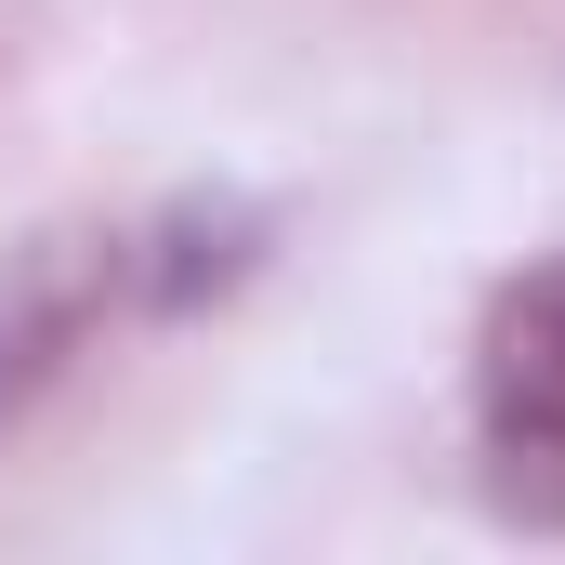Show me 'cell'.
I'll use <instances>...</instances> for the list:
<instances>
[{
	"label": "cell",
	"instance_id": "7a4b0ae2",
	"mask_svg": "<svg viewBox=\"0 0 565 565\" xmlns=\"http://www.w3.org/2000/svg\"><path fill=\"white\" fill-rule=\"evenodd\" d=\"M473 487L500 526L565 540V250L487 289L473 329Z\"/></svg>",
	"mask_w": 565,
	"mask_h": 565
},
{
	"label": "cell",
	"instance_id": "6da1fadb",
	"mask_svg": "<svg viewBox=\"0 0 565 565\" xmlns=\"http://www.w3.org/2000/svg\"><path fill=\"white\" fill-rule=\"evenodd\" d=\"M264 264V211L250 198H158V211H93V224H40L0 250V434H26V408L106 355L119 329H171L198 302Z\"/></svg>",
	"mask_w": 565,
	"mask_h": 565
}]
</instances>
